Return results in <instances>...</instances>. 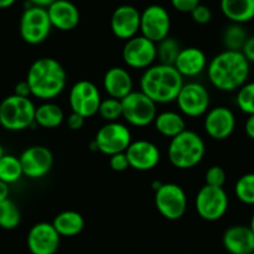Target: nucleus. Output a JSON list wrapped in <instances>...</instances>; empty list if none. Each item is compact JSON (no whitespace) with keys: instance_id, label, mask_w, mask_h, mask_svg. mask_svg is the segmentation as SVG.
Returning a JSON list of instances; mask_svg holds the SVG:
<instances>
[{"instance_id":"obj_1","label":"nucleus","mask_w":254,"mask_h":254,"mask_svg":"<svg viewBox=\"0 0 254 254\" xmlns=\"http://www.w3.org/2000/svg\"><path fill=\"white\" fill-rule=\"evenodd\" d=\"M207 76L217 90L223 92L238 91L251 74V63L242 51L223 50L207 65Z\"/></svg>"},{"instance_id":"obj_2","label":"nucleus","mask_w":254,"mask_h":254,"mask_svg":"<svg viewBox=\"0 0 254 254\" xmlns=\"http://www.w3.org/2000/svg\"><path fill=\"white\" fill-rule=\"evenodd\" d=\"M25 80L30 86L31 96L51 101L65 90L67 74L56 59L40 58L31 64Z\"/></svg>"},{"instance_id":"obj_3","label":"nucleus","mask_w":254,"mask_h":254,"mask_svg":"<svg viewBox=\"0 0 254 254\" xmlns=\"http://www.w3.org/2000/svg\"><path fill=\"white\" fill-rule=\"evenodd\" d=\"M183 84V76L173 65L153 64L143 71L140 90L157 105L170 104L176 101Z\"/></svg>"},{"instance_id":"obj_4","label":"nucleus","mask_w":254,"mask_h":254,"mask_svg":"<svg viewBox=\"0 0 254 254\" xmlns=\"http://www.w3.org/2000/svg\"><path fill=\"white\" fill-rule=\"evenodd\" d=\"M206 145L201 136L186 128L180 135L171 138L167 148L168 160L178 170H190L203 160Z\"/></svg>"},{"instance_id":"obj_5","label":"nucleus","mask_w":254,"mask_h":254,"mask_svg":"<svg viewBox=\"0 0 254 254\" xmlns=\"http://www.w3.org/2000/svg\"><path fill=\"white\" fill-rule=\"evenodd\" d=\"M35 110L30 97L10 95L0 102V126L13 132L36 126Z\"/></svg>"},{"instance_id":"obj_6","label":"nucleus","mask_w":254,"mask_h":254,"mask_svg":"<svg viewBox=\"0 0 254 254\" xmlns=\"http://www.w3.org/2000/svg\"><path fill=\"white\" fill-rule=\"evenodd\" d=\"M50 19L46 8L30 5L23 11L19 23L21 39L29 45H39L49 38L51 33Z\"/></svg>"},{"instance_id":"obj_7","label":"nucleus","mask_w":254,"mask_h":254,"mask_svg":"<svg viewBox=\"0 0 254 254\" xmlns=\"http://www.w3.org/2000/svg\"><path fill=\"white\" fill-rule=\"evenodd\" d=\"M122 119L131 126L146 127L157 116V104L141 90L132 91L121 100Z\"/></svg>"},{"instance_id":"obj_8","label":"nucleus","mask_w":254,"mask_h":254,"mask_svg":"<svg viewBox=\"0 0 254 254\" xmlns=\"http://www.w3.org/2000/svg\"><path fill=\"white\" fill-rule=\"evenodd\" d=\"M229 198L223 187L202 186L194 198V208L202 219L214 222L227 213Z\"/></svg>"},{"instance_id":"obj_9","label":"nucleus","mask_w":254,"mask_h":254,"mask_svg":"<svg viewBox=\"0 0 254 254\" xmlns=\"http://www.w3.org/2000/svg\"><path fill=\"white\" fill-rule=\"evenodd\" d=\"M155 206L163 218L177 221L187 211V194L177 183H162L155 190Z\"/></svg>"},{"instance_id":"obj_10","label":"nucleus","mask_w":254,"mask_h":254,"mask_svg":"<svg viewBox=\"0 0 254 254\" xmlns=\"http://www.w3.org/2000/svg\"><path fill=\"white\" fill-rule=\"evenodd\" d=\"M132 142L130 128L119 121L106 122L99 128L94 143L96 150L106 156L125 152Z\"/></svg>"},{"instance_id":"obj_11","label":"nucleus","mask_w":254,"mask_h":254,"mask_svg":"<svg viewBox=\"0 0 254 254\" xmlns=\"http://www.w3.org/2000/svg\"><path fill=\"white\" fill-rule=\"evenodd\" d=\"M178 110L183 116L199 117L204 116L209 110L211 97L207 87L197 81L185 82L177 95Z\"/></svg>"},{"instance_id":"obj_12","label":"nucleus","mask_w":254,"mask_h":254,"mask_svg":"<svg viewBox=\"0 0 254 254\" xmlns=\"http://www.w3.org/2000/svg\"><path fill=\"white\" fill-rule=\"evenodd\" d=\"M122 60L131 69L146 70L157 60L156 43L142 35H136L125 41L122 48Z\"/></svg>"},{"instance_id":"obj_13","label":"nucleus","mask_w":254,"mask_h":254,"mask_svg":"<svg viewBox=\"0 0 254 254\" xmlns=\"http://www.w3.org/2000/svg\"><path fill=\"white\" fill-rule=\"evenodd\" d=\"M101 101V92L99 87L91 81L80 80L70 89L69 105L71 111L81 115L85 119L95 116L99 112Z\"/></svg>"},{"instance_id":"obj_14","label":"nucleus","mask_w":254,"mask_h":254,"mask_svg":"<svg viewBox=\"0 0 254 254\" xmlns=\"http://www.w3.org/2000/svg\"><path fill=\"white\" fill-rule=\"evenodd\" d=\"M171 16L170 13L162 5H148L145 10L141 11L140 33L153 43H160L161 40L170 36Z\"/></svg>"},{"instance_id":"obj_15","label":"nucleus","mask_w":254,"mask_h":254,"mask_svg":"<svg viewBox=\"0 0 254 254\" xmlns=\"http://www.w3.org/2000/svg\"><path fill=\"white\" fill-rule=\"evenodd\" d=\"M23 173L30 180H39L48 175L54 165L53 152L45 146H30L19 156Z\"/></svg>"},{"instance_id":"obj_16","label":"nucleus","mask_w":254,"mask_h":254,"mask_svg":"<svg viewBox=\"0 0 254 254\" xmlns=\"http://www.w3.org/2000/svg\"><path fill=\"white\" fill-rule=\"evenodd\" d=\"M203 127L207 135L213 140H227L236 130V116L228 107H213L204 115Z\"/></svg>"},{"instance_id":"obj_17","label":"nucleus","mask_w":254,"mask_h":254,"mask_svg":"<svg viewBox=\"0 0 254 254\" xmlns=\"http://www.w3.org/2000/svg\"><path fill=\"white\" fill-rule=\"evenodd\" d=\"M60 238L53 223L39 222L29 231L26 244L31 254H55L60 247Z\"/></svg>"},{"instance_id":"obj_18","label":"nucleus","mask_w":254,"mask_h":254,"mask_svg":"<svg viewBox=\"0 0 254 254\" xmlns=\"http://www.w3.org/2000/svg\"><path fill=\"white\" fill-rule=\"evenodd\" d=\"M141 11L128 4L117 6L110 19L112 34L120 40H128L140 33Z\"/></svg>"},{"instance_id":"obj_19","label":"nucleus","mask_w":254,"mask_h":254,"mask_svg":"<svg viewBox=\"0 0 254 254\" xmlns=\"http://www.w3.org/2000/svg\"><path fill=\"white\" fill-rule=\"evenodd\" d=\"M130 168L136 171H151L157 167L161 161V152L157 146L147 140L132 141L125 151Z\"/></svg>"},{"instance_id":"obj_20","label":"nucleus","mask_w":254,"mask_h":254,"mask_svg":"<svg viewBox=\"0 0 254 254\" xmlns=\"http://www.w3.org/2000/svg\"><path fill=\"white\" fill-rule=\"evenodd\" d=\"M53 29L71 31L80 23V11L70 0H55L46 8Z\"/></svg>"},{"instance_id":"obj_21","label":"nucleus","mask_w":254,"mask_h":254,"mask_svg":"<svg viewBox=\"0 0 254 254\" xmlns=\"http://www.w3.org/2000/svg\"><path fill=\"white\" fill-rule=\"evenodd\" d=\"M222 243L229 254L254 253V233L249 226L236 224L227 228L222 237Z\"/></svg>"},{"instance_id":"obj_22","label":"nucleus","mask_w":254,"mask_h":254,"mask_svg":"<svg viewBox=\"0 0 254 254\" xmlns=\"http://www.w3.org/2000/svg\"><path fill=\"white\" fill-rule=\"evenodd\" d=\"M208 61L203 50L196 46L181 49L173 66L185 77H196L207 69Z\"/></svg>"},{"instance_id":"obj_23","label":"nucleus","mask_w":254,"mask_h":254,"mask_svg":"<svg viewBox=\"0 0 254 254\" xmlns=\"http://www.w3.org/2000/svg\"><path fill=\"white\" fill-rule=\"evenodd\" d=\"M102 86L109 97L122 100L133 91V80L125 67H110L104 75Z\"/></svg>"},{"instance_id":"obj_24","label":"nucleus","mask_w":254,"mask_h":254,"mask_svg":"<svg viewBox=\"0 0 254 254\" xmlns=\"http://www.w3.org/2000/svg\"><path fill=\"white\" fill-rule=\"evenodd\" d=\"M221 11L231 23H248L254 19V0H221Z\"/></svg>"},{"instance_id":"obj_25","label":"nucleus","mask_w":254,"mask_h":254,"mask_svg":"<svg viewBox=\"0 0 254 254\" xmlns=\"http://www.w3.org/2000/svg\"><path fill=\"white\" fill-rule=\"evenodd\" d=\"M153 126L161 136L173 138L186 130V121L181 112L163 111L157 114Z\"/></svg>"},{"instance_id":"obj_26","label":"nucleus","mask_w":254,"mask_h":254,"mask_svg":"<svg viewBox=\"0 0 254 254\" xmlns=\"http://www.w3.org/2000/svg\"><path fill=\"white\" fill-rule=\"evenodd\" d=\"M51 223L60 237H75L85 228V219L82 214L71 209L56 214Z\"/></svg>"},{"instance_id":"obj_27","label":"nucleus","mask_w":254,"mask_h":254,"mask_svg":"<svg viewBox=\"0 0 254 254\" xmlns=\"http://www.w3.org/2000/svg\"><path fill=\"white\" fill-rule=\"evenodd\" d=\"M65 120L64 110L58 104L51 101H45L39 105L35 110V124L43 128L53 130L60 126Z\"/></svg>"},{"instance_id":"obj_28","label":"nucleus","mask_w":254,"mask_h":254,"mask_svg":"<svg viewBox=\"0 0 254 254\" xmlns=\"http://www.w3.org/2000/svg\"><path fill=\"white\" fill-rule=\"evenodd\" d=\"M247 39H248V34L243 25L231 23L224 29L223 35H222V43H223L224 50L242 51Z\"/></svg>"},{"instance_id":"obj_29","label":"nucleus","mask_w":254,"mask_h":254,"mask_svg":"<svg viewBox=\"0 0 254 254\" xmlns=\"http://www.w3.org/2000/svg\"><path fill=\"white\" fill-rule=\"evenodd\" d=\"M23 176V167L19 157L5 153L0 158V181L11 185L18 182Z\"/></svg>"},{"instance_id":"obj_30","label":"nucleus","mask_w":254,"mask_h":254,"mask_svg":"<svg viewBox=\"0 0 254 254\" xmlns=\"http://www.w3.org/2000/svg\"><path fill=\"white\" fill-rule=\"evenodd\" d=\"M21 222V213L19 207L10 198L0 202V228L11 231L19 227Z\"/></svg>"},{"instance_id":"obj_31","label":"nucleus","mask_w":254,"mask_h":254,"mask_svg":"<svg viewBox=\"0 0 254 254\" xmlns=\"http://www.w3.org/2000/svg\"><path fill=\"white\" fill-rule=\"evenodd\" d=\"M157 46V60L158 64L163 65H173L181 51L180 41L167 36L166 39L156 44Z\"/></svg>"},{"instance_id":"obj_32","label":"nucleus","mask_w":254,"mask_h":254,"mask_svg":"<svg viewBox=\"0 0 254 254\" xmlns=\"http://www.w3.org/2000/svg\"><path fill=\"white\" fill-rule=\"evenodd\" d=\"M234 194L242 203L254 206V173H246L237 180Z\"/></svg>"},{"instance_id":"obj_33","label":"nucleus","mask_w":254,"mask_h":254,"mask_svg":"<svg viewBox=\"0 0 254 254\" xmlns=\"http://www.w3.org/2000/svg\"><path fill=\"white\" fill-rule=\"evenodd\" d=\"M97 114H99L100 117L106 122L119 121L122 117L121 100L114 99V97L102 99Z\"/></svg>"},{"instance_id":"obj_34","label":"nucleus","mask_w":254,"mask_h":254,"mask_svg":"<svg viewBox=\"0 0 254 254\" xmlns=\"http://www.w3.org/2000/svg\"><path fill=\"white\" fill-rule=\"evenodd\" d=\"M236 104L238 109L246 115L254 114V81L246 82L237 91Z\"/></svg>"},{"instance_id":"obj_35","label":"nucleus","mask_w":254,"mask_h":254,"mask_svg":"<svg viewBox=\"0 0 254 254\" xmlns=\"http://www.w3.org/2000/svg\"><path fill=\"white\" fill-rule=\"evenodd\" d=\"M227 181V173L223 167L221 166H211L208 170L206 171L204 175V182L207 186H212V187H223L224 183Z\"/></svg>"},{"instance_id":"obj_36","label":"nucleus","mask_w":254,"mask_h":254,"mask_svg":"<svg viewBox=\"0 0 254 254\" xmlns=\"http://www.w3.org/2000/svg\"><path fill=\"white\" fill-rule=\"evenodd\" d=\"M190 16L194 23L199 24V25H204L208 24L212 20V11L208 6L203 5V4H198L193 10L190 11Z\"/></svg>"},{"instance_id":"obj_37","label":"nucleus","mask_w":254,"mask_h":254,"mask_svg":"<svg viewBox=\"0 0 254 254\" xmlns=\"http://www.w3.org/2000/svg\"><path fill=\"white\" fill-rule=\"evenodd\" d=\"M109 163L111 170L115 171V172H124L127 168H130L128 160H127V156L125 152H120L116 153V155L110 156Z\"/></svg>"},{"instance_id":"obj_38","label":"nucleus","mask_w":254,"mask_h":254,"mask_svg":"<svg viewBox=\"0 0 254 254\" xmlns=\"http://www.w3.org/2000/svg\"><path fill=\"white\" fill-rule=\"evenodd\" d=\"M198 4L201 0H171V5L180 13H190Z\"/></svg>"},{"instance_id":"obj_39","label":"nucleus","mask_w":254,"mask_h":254,"mask_svg":"<svg viewBox=\"0 0 254 254\" xmlns=\"http://www.w3.org/2000/svg\"><path fill=\"white\" fill-rule=\"evenodd\" d=\"M85 117L81 116V115L76 114V112H72L67 116L66 122H67V126H69L70 130L72 131H77V130H81L82 126L85 125Z\"/></svg>"},{"instance_id":"obj_40","label":"nucleus","mask_w":254,"mask_h":254,"mask_svg":"<svg viewBox=\"0 0 254 254\" xmlns=\"http://www.w3.org/2000/svg\"><path fill=\"white\" fill-rule=\"evenodd\" d=\"M242 53H243V55L246 56L249 63L254 64V35L248 36L243 49H242Z\"/></svg>"},{"instance_id":"obj_41","label":"nucleus","mask_w":254,"mask_h":254,"mask_svg":"<svg viewBox=\"0 0 254 254\" xmlns=\"http://www.w3.org/2000/svg\"><path fill=\"white\" fill-rule=\"evenodd\" d=\"M14 95L16 96H20V97H30L31 96V90L29 84L26 82V80L24 81L18 82L14 87Z\"/></svg>"},{"instance_id":"obj_42","label":"nucleus","mask_w":254,"mask_h":254,"mask_svg":"<svg viewBox=\"0 0 254 254\" xmlns=\"http://www.w3.org/2000/svg\"><path fill=\"white\" fill-rule=\"evenodd\" d=\"M244 131L251 140L254 141V114L248 115L246 124H244Z\"/></svg>"},{"instance_id":"obj_43","label":"nucleus","mask_w":254,"mask_h":254,"mask_svg":"<svg viewBox=\"0 0 254 254\" xmlns=\"http://www.w3.org/2000/svg\"><path fill=\"white\" fill-rule=\"evenodd\" d=\"M9 193H10V188H9L8 183L0 181V202L8 199Z\"/></svg>"},{"instance_id":"obj_44","label":"nucleus","mask_w":254,"mask_h":254,"mask_svg":"<svg viewBox=\"0 0 254 254\" xmlns=\"http://www.w3.org/2000/svg\"><path fill=\"white\" fill-rule=\"evenodd\" d=\"M30 5H36V6H43V8H48L50 4H53L55 0H28Z\"/></svg>"},{"instance_id":"obj_45","label":"nucleus","mask_w":254,"mask_h":254,"mask_svg":"<svg viewBox=\"0 0 254 254\" xmlns=\"http://www.w3.org/2000/svg\"><path fill=\"white\" fill-rule=\"evenodd\" d=\"M16 0H0V9H8L15 4Z\"/></svg>"},{"instance_id":"obj_46","label":"nucleus","mask_w":254,"mask_h":254,"mask_svg":"<svg viewBox=\"0 0 254 254\" xmlns=\"http://www.w3.org/2000/svg\"><path fill=\"white\" fill-rule=\"evenodd\" d=\"M249 227H251L252 231H253V233H254V213L252 214V218H251V223H249Z\"/></svg>"},{"instance_id":"obj_47","label":"nucleus","mask_w":254,"mask_h":254,"mask_svg":"<svg viewBox=\"0 0 254 254\" xmlns=\"http://www.w3.org/2000/svg\"><path fill=\"white\" fill-rule=\"evenodd\" d=\"M4 155H5V151H4V148H3V146H1V143H0V158L3 157Z\"/></svg>"},{"instance_id":"obj_48","label":"nucleus","mask_w":254,"mask_h":254,"mask_svg":"<svg viewBox=\"0 0 254 254\" xmlns=\"http://www.w3.org/2000/svg\"><path fill=\"white\" fill-rule=\"evenodd\" d=\"M253 254H254V253H253Z\"/></svg>"}]
</instances>
